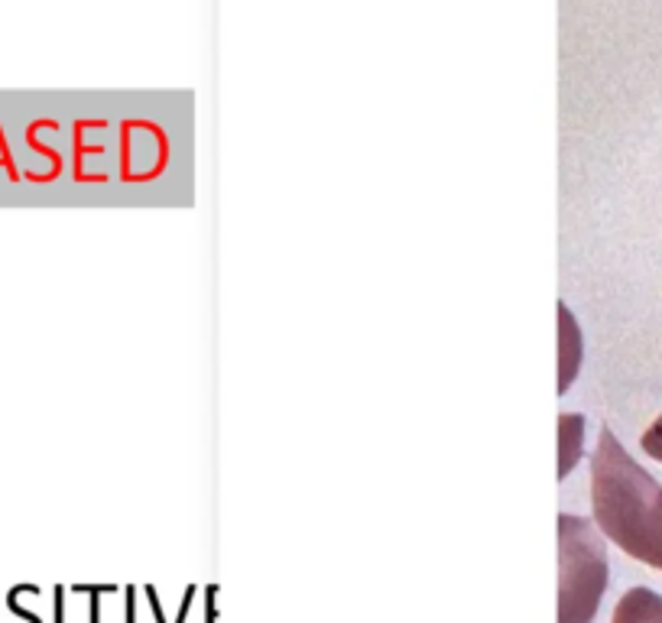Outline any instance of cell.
<instances>
[{
  "instance_id": "cell-6",
  "label": "cell",
  "mask_w": 662,
  "mask_h": 623,
  "mask_svg": "<svg viewBox=\"0 0 662 623\" xmlns=\"http://www.w3.org/2000/svg\"><path fill=\"white\" fill-rule=\"evenodd\" d=\"M643 451H647L649 458H656V461H662V416L656 419L653 426L647 429V432H643Z\"/></svg>"
},
{
  "instance_id": "cell-5",
  "label": "cell",
  "mask_w": 662,
  "mask_h": 623,
  "mask_svg": "<svg viewBox=\"0 0 662 623\" xmlns=\"http://www.w3.org/2000/svg\"><path fill=\"white\" fill-rule=\"evenodd\" d=\"M582 416H562L559 422V435H562V458H559V477H565L575 465L578 451H582V442H578V435H582Z\"/></svg>"
},
{
  "instance_id": "cell-2",
  "label": "cell",
  "mask_w": 662,
  "mask_h": 623,
  "mask_svg": "<svg viewBox=\"0 0 662 623\" xmlns=\"http://www.w3.org/2000/svg\"><path fill=\"white\" fill-rule=\"evenodd\" d=\"M607 588V545L582 516H559V623H591Z\"/></svg>"
},
{
  "instance_id": "cell-3",
  "label": "cell",
  "mask_w": 662,
  "mask_h": 623,
  "mask_svg": "<svg viewBox=\"0 0 662 623\" xmlns=\"http://www.w3.org/2000/svg\"><path fill=\"white\" fill-rule=\"evenodd\" d=\"M614 623H662V594L649 588H630L617 600Z\"/></svg>"
},
{
  "instance_id": "cell-4",
  "label": "cell",
  "mask_w": 662,
  "mask_h": 623,
  "mask_svg": "<svg viewBox=\"0 0 662 623\" xmlns=\"http://www.w3.org/2000/svg\"><path fill=\"white\" fill-rule=\"evenodd\" d=\"M559 332H562V347H559V361H562V373H559V393H565V387L572 383L578 371V354H582V341H578V328L575 318L565 306H559Z\"/></svg>"
},
{
  "instance_id": "cell-1",
  "label": "cell",
  "mask_w": 662,
  "mask_h": 623,
  "mask_svg": "<svg viewBox=\"0 0 662 623\" xmlns=\"http://www.w3.org/2000/svg\"><path fill=\"white\" fill-rule=\"evenodd\" d=\"M591 510L610 543L662 571V484L627 455L610 429H601L591 455Z\"/></svg>"
}]
</instances>
